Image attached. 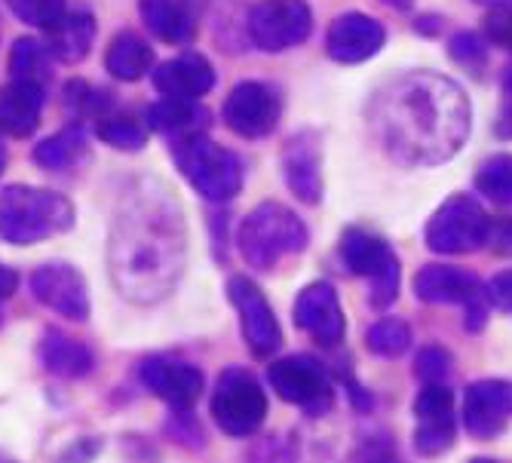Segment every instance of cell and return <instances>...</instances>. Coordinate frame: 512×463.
Listing matches in <instances>:
<instances>
[{
    "label": "cell",
    "instance_id": "cell-1",
    "mask_svg": "<svg viewBox=\"0 0 512 463\" xmlns=\"http://www.w3.org/2000/svg\"><path fill=\"white\" fill-rule=\"evenodd\" d=\"M387 145L408 163H442L470 135V102L445 77L408 74L393 83L381 111Z\"/></svg>",
    "mask_w": 512,
    "mask_h": 463
},
{
    "label": "cell",
    "instance_id": "cell-2",
    "mask_svg": "<svg viewBox=\"0 0 512 463\" xmlns=\"http://www.w3.org/2000/svg\"><path fill=\"white\" fill-rule=\"evenodd\" d=\"M181 264V221L178 215L138 212L117 221L111 246V270L117 286L135 301H154L169 292Z\"/></svg>",
    "mask_w": 512,
    "mask_h": 463
},
{
    "label": "cell",
    "instance_id": "cell-3",
    "mask_svg": "<svg viewBox=\"0 0 512 463\" xmlns=\"http://www.w3.org/2000/svg\"><path fill=\"white\" fill-rule=\"evenodd\" d=\"M74 224V206L53 191L13 184L0 194V240L31 246L46 237L65 234Z\"/></svg>",
    "mask_w": 512,
    "mask_h": 463
},
{
    "label": "cell",
    "instance_id": "cell-4",
    "mask_svg": "<svg viewBox=\"0 0 512 463\" xmlns=\"http://www.w3.org/2000/svg\"><path fill=\"white\" fill-rule=\"evenodd\" d=\"M175 166L191 181V188L212 203L234 200L243 188V163L234 151L215 145L203 132L175 138Z\"/></svg>",
    "mask_w": 512,
    "mask_h": 463
},
{
    "label": "cell",
    "instance_id": "cell-5",
    "mask_svg": "<svg viewBox=\"0 0 512 463\" xmlns=\"http://www.w3.org/2000/svg\"><path fill=\"white\" fill-rule=\"evenodd\" d=\"M307 249L304 221L279 203H261L240 227V252L258 270H273L286 255Z\"/></svg>",
    "mask_w": 512,
    "mask_h": 463
},
{
    "label": "cell",
    "instance_id": "cell-6",
    "mask_svg": "<svg viewBox=\"0 0 512 463\" xmlns=\"http://www.w3.org/2000/svg\"><path fill=\"white\" fill-rule=\"evenodd\" d=\"M212 418L227 436H249L267 418V393L246 368H227L212 393Z\"/></svg>",
    "mask_w": 512,
    "mask_h": 463
},
{
    "label": "cell",
    "instance_id": "cell-7",
    "mask_svg": "<svg viewBox=\"0 0 512 463\" xmlns=\"http://www.w3.org/2000/svg\"><path fill=\"white\" fill-rule=\"evenodd\" d=\"M491 218L473 197H451L427 224V246L439 255H467L485 246Z\"/></svg>",
    "mask_w": 512,
    "mask_h": 463
},
{
    "label": "cell",
    "instance_id": "cell-8",
    "mask_svg": "<svg viewBox=\"0 0 512 463\" xmlns=\"http://www.w3.org/2000/svg\"><path fill=\"white\" fill-rule=\"evenodd\" d=\"M341 255H344V264L356 276H368L371 280V304L387 307L396 298L399 261L378 234H371V230H362V227H350L341 240Z\"/></svg>",
    "mask_w": 512,
    "mask_h": 463
},
{
    "label": "cell",
    "instance_id": "cell-9",
    "mask_svg": "<svg viewBox=\"0 0 512 463\" xmlns=\"http://www.w3.org/2000/svg\"><path fill=\"white\" fill-rule=\"evenodd\" d=\"M313 16L304 0H264L249 16V34L264 53H283L304 43Z\"/></svg>",
    "mask_w": 512,
    "mask_h": 463
},
{
    "label": "cell",
    "instance_id": "cell-10",
    "mask_svg": "<svg viewBox=\"0 0 512 463\" xmlns=\"http://www.w3.org/2000/svg\"><path fill=\"white\" fill-rule=\"evenodd\" d=\"M270 387L279 399H286L307 411H325L332 405V381L325 368L310 356H286L267 368Z\"/></svg>",
    "mask_w": 512,
    "mask_h": 463
},
{
    "label": "cell",
    "instance_id": "cell-11",
    "mask_svg": "<svg viewBox=\"0 0 512 463\" xmlns=\"http://www.w3.org/2000/svg\"><path fill=\"white\" fill-rule=\"evenodd\" d=\"M283 105L279 96L255 80H246L240 86L230 89V96L224 102V123L230 132H237L240 138H264L276 129Z\"/></svg>",
    "mask_w": 512,
    "mask_h": 463
},
{
    "label": "cell",
    "instance_id": "cell-12",
    "mask_svg": "<svg viewBox=\"0 0 512 463\" xmlns=\"http://www.w3.org/2000/svg\"><path fill=\"white\" fill-rule=\"evenodd\" d=\"M227 292L234 307L240 310V326H243V338L249 350L261 359L276 353L279 344H283V332H279V322L267 298L261 295V289L252 280H246V276H234V280L227 283Z\"/></svg>",
    "mask_w": 512,
    "mask_h": 463
},
{
    "label": "cell",
    "instance_id": "cell-13",
    "mask_svg": "<svg viewBox=\"0 0 512 463\" xmlns=\"http://www.w3.org/2000/svg\"><path fill=\"white\" fill-rule=\"evenodd\" d=\"M31 292L43 307L56 310L59 316H68V319H77V322H83L89 316L86 283L71 264L56 261V264L37 267L31 273Z\"/></svg>",
    "mask_w": 512,
    "mask_h": 463
},
{
    "label": "cell",
    "instance_id": "cell-14",
    "mask_svg": "<svg viewBox=\"0 0 512 463\" xmlns=\"http://www.w3.org/2000/svg\"><path fill=\"white\" fill-rule=\"evenodd\" d=\"M512 421V381H476L463 396V424L476 439H494Z\"/></svg>",
    "mask_w": 512,
    "mask_h": 463
},
{
    "label": "cell",
    "instance_id": "cell-15",
    "mask_svg": "<svg viewBox=\"0 0 512 463\" xmlns=\"http://www.w3.org/2000/svg\"><path fill=\"white\" fill-rule=\"evenodd\" d=\"M142 384L166 405L188 411L203 393V372L191 362L154 356L142 362Z\"/></svg>",
    "mask_w": 512,
    "mask_h": 463
},
{
    "label": "cell",
    "instance_id": "cell-16",
    "mask_svg": "<svg viewBox=\"0 0 512 463\" xmlns=\"http://www.w3.org/2000/svg\"><path fill=\"white\" fill-rule=\"evenodd\" d=\"M295 322L322 347H335L344 338V310L329 283L307 286L295 301Z\"/></svg>",
    "mask_w": 512,
    "mask_h": 463
},
{
    "label": "cell",
    "instance_id": "cell-17",
    "mask_svg": "<svg viewBox=\"0 0 512 463\" xmlns=\"http://www.w3.org/2000/svg\"><path fill=\"white\" fill-rule=\"evenodd\" d=\"M387 34L384 25L362 13H344L332 22L329 34H325V50L341 65H356L375 56L384 46Z\"/></svg>",
    "mask_w": 512,
    "mask_h": 463
},
{
    "label": "cell",
    "instance_id": "cell-18",
    "mask_svg": "<svg viewBox=\"0 0 512 463\" xmlns=\"http://www.w3.org/2000/svg\"><path fill=\"white\" fill-rule=\"evenodd\" d=\"M414 295L427 304H473L479 298V280L467 270L430 264L414 276Z\"/></svg>",
    "mask_w": 512,
    "mask_h": 463
},
{
    "label": "cell",
    "instance_id": "cell-19",
    "mask_svg": "<svg viewBox=\"0 0 512 463\" xmlns=\"http://www.w3.org/2000/svg\"><path fill=\"white\" fill-rule=\"evenodd\" d=\"M154 86L163 92V96L200 99L215 86V71L203 56L188 53V56H178V59L160 65L154 71Z\"/></svg>",
    "mask_w": 512,
    "mask_h": 463
},
{
    "label": "cell",
    "instance_id": "cell-20",
    "mask_svg": "<svg viewBox=\"0 0 512 463\" xmlns=\"http://www.w3.org/2000/svg\"><path fill=\"white\" fill-rule=\"evenodd\" d=\"M43 92L46 86L28 80H13L10 86L0 89V132L13 138L31 135L40 123Z\"/></svg>",
    "mask_w": 512,
    "mask_h": 463
},
{
    "label": "cell",
    "instance_id": "cell-21",
    "mask_svg": "<svg viewBox=\"0 0 512 463\" xmlns=\"http://www.w3.org/2000/svg\"><path fill=\"white\" fill-rule=\"evenodd\" d=\"M286 181L301 203H319L322 178H319V142L313 132H301L286 145L283 154Z\"/></svg>",
    "mask_w": 512,
    "mask_h": 463
},
{
    "label": "cell",
    "instance_id": "cell-22",
    "mask_svg": "<svg viewBox=\"0 0 512 463\" xmlns=\"http://www.w3.org/2000/svg\"><path fill=\"white\" fill-rule=\"evenodd\" d=\"M138 13L163 43H191L197 34L194 0H138Z\"/></svg>",
    "mask_w": 512,
    "mask_h": 463
},
{
    "label": "cell",
    "instance_id": "cell-23",
    "mask_svg": "<svg viewBox=\"0 0 512 463\" xmlns=\"http://www.w3.org/2000/svg\"><path fill=\"white\" fill-rule=\"evenodd\" d=\"M96 40V19L89 13H62L46 28V46L59 62H83Z\"/></svg>",
    "mask_w": 512,
    "mask_h": 463
},
{
    "label": "cell",
    "instance_id": "cell-24",
    "mask_svg": "<svg viewBox=\"0 0 512 463\" xmlns=\"http://www.w3.org/2000/svg\"><path fill=\"white\" fill-rule=\"evenodd\" d=\"M40 362L46 372L59 378H83L92 372V350L62 332H50L40 344Z\"/></svg>",
    "mask_w": 512,
    "mask_h": 463
},
{
    "label": "cell",
    "instance_id": "cell-25",
    "mask_svg": "<svg viewBox=\"0 0 512 463\" xmlns=\"http://www.w3.org/2000/svg\"><path fill=\"white\" fill-rule=\"evenodd\" d=\"M105 68L111 71V77L123 80V83H132V80H142L151 68H154V50L151 46L132 34V31H123L111 40L108 53H105Z\"/></svg>",
    "mask_w": 512,
    "mask_h": 463
},
{
    "label": "cell",
    "instance_id": "cell-26",
    "mask_svg": "<svg viewBox=\"0 0 512 463\" xmlns=\"http://www.w3.org/2000/svg\"><path fill=\"white\" fill-rule=\"evenodd\" d=\"M148 126L163 132V135H194V132H203L209 114L197 105V99H175V96H166L163 102L151 105L148 114H145Z\"/></svg>",
    "mask_w": 512,
    "mask_h": 463
},
{
    "label": "cell",
    "instance_id": "cell-27",
    "mask_svg": "<svg viewBox=\"0 0 512 463\" xmlns=\"http://www.w3.org/2000/svg\"><path fill=\"white\" fill-rule=\"evenodd\" d=\"M34 160L43 169H53V172H65V169H77L86 160V138L80 132V126L65 129L53 138H46L34 148Z\"/></svg>",
    "mask_w": 512,
    "mask_h": 463
},
{
    "label": "cell",
    "instance_id": "cell-28",
    "mask_svg": "<svg viewBox=\"0 0 512 463\" xmlns=\"http://www.w3.org/2000/svg\"><path fill=\"white\" fill-rule=\"evenodd\" d=\"M50 46H43L40 40L34 37H22L16 40L13 53H10V71H13V80H28V83H37V86H46L53 77L50 71Z\"/></svg>",
    "mask_w": 512,
    "mask_h": 463
},
{
    "label": "cell",
    "instance_id": "cell-29",
    "mask_svg": "<svg viewBox=\"0 0 512 463\" xmlns=\"http://www.w3.org/2000/svg\"><path fill=\"white\" fill-rule=\"evenodd\" d=\"M454 445V408L433 411V414H417V430H414V448L433 457Z\"/></svg>",
    "mask_w": 512,
    "mask_h": 463
},
{
    "label": "cell",
    "instance_id": "cell-30",
    "mask_svg": "<svg viewBox=\"0 0 512 463\" xmlns=\"http://www.w3.org/2000/svg\"><path fill=\"white\" fill-rule=\"evenodd\" d=\"M476 188L497 206H512V154H497L476 172Z\"/></svg>",
    "mask_w": 512,
    "mask_h": 463
},
{
    "label": "cell",
    "instance_id": "cell-31",
    "mask_svg": "<svg viewBox=\"0 0 512 463\" xmlns=\"http://www.w3.org/2000/svg\"><path fill=\"white\" fill-rule=\"evenodd\" d=\"M96 132L105 145L117 151H142L148 145V129L132 117H105Z\"/></svg>",
    "mask_w": 512,
    "mask_h": 463
},
{
    "label": "cell",
    "instance_id": "cell-32",
    "mask_svg": "<svg viewBox=\"0 0 512 463\" xmlns=\"http://www.w3.org/2000/svg\"><path fill=\"white\" fill-rule=\"evenodd\" d=\"M368 350L371 353H378L384 359H396L408 350L411 344V332L402 319H381L375 322V326L368 329Z\"/></svg>",
    "mask_w": 512,
    "mask_h": 463
},
{
    "label": "cell",
    "instance_id": "cell-33",
    "mask_svg": "<svg viewBox=\"0 0 512 463\" xmlns=\"http://www.w3.org/2000/svg\"><path fill=\"white\" fill-rule=\"evenodd\" d=\"M7 7L13 10L16 19L34 28H50L62 13H65V0H7Z\"/></svg>",
    "mask_w": 512,
    "mask_h": 463
},
{
    "label": "cell",
    "instance_id": "cell-34",
    "mask_svg": "<svg viewBox=\"0 0 512 463\" xmlns=\"http://www.w3.org/2000/svg\"><path fill=\"white\" fill-rule=\"evenodd\" d=\"M451 372V356L439 347H427L417 356V378L424 384H433V381H445Z\"/></svg>",
    "mask_w": 512,
    "mask_h": 463
},
{
    "label": "cell",
    "instance_id": "cell-35",
    "mask_svg": "<svg viewBox=\"0 0 512 463\" xmlns=\"http://www.w3.org/2000/svg\"><path fill=\"white\" fill-rule=\"evenodd\" d=\"M485 31H488L491 43L512 53V10L509 7H491V13L485 19Z\"/></svg>",
    "mask_w": 512,
    "mask_h": 463
},
{
    "label": "cell",
    "instance_id": "cell-36",
    "mask_svg": "<svg viewBox=\"0 0 512 463\" xmlns=\"http://www.w3.org/2000/svg\"><path fill=\"white\" fill-rule=\"evenodd\" d=\"M451 53H454V59H457V62L473 65V59H476V62H482L485 46H482V43H479V37H473V34H457V37L451 40Z\"/></svg>",
    "mask_w": 512,
    "mask_h": 463
},
{
    "label": "cell",
    "instance_id": "cell-37",
    "mask_svg": "<svg viewBox=\"0 0 512 463\" xmlns=\"http://www.w3.org/2000/svg\"><path fill=\"white\" fill-rule=\"evenodd\" d=\"M485 246H491L497 255H512V218L491 221Z\"/></svg>",
    "mask_w": 512,
    "mask_h": 463
},
{
    "label": "cell",
    "instance_id": "cell-38",
    "mask_svg": "<svg viewBox=\"0 0 512 463\" xmlns=\"http://www.w3.org/2000/svg\"><path fill=\"white\" fill-rule=\"evenodd\" d=\"M488 295H491V301H494L500 310H509V313H512V270L494 276L491 286H488Z\"/></svg>",
    "mask_w": 512,
    "mask_h": 463
},
{
    "label": "cell",
    "instance_id": "cell-39",
    "mask_svg": "<svg viewBox=\"0 0 512 463\" xmlns=\"http://www.w3.org/2000/svg\"><path fill=\"white\" fill-rule=\"evenodd\" d=\"M16 286H19V273L0 264V301L10 298V295L16 292Z\"/></svg>",
    "mask_w": 512,
    "mask_h": 463
},
{
    "label": "cell",
    "instance_id": "cell-40",
    "mask_svg": "<svg viewBox=\"0 0 512 463\" xmlns=\"http://www.w3.org/2000/svg\"><path fill=\"white\" fill-rule=\"evenodd\" d=\"M479 4H491V7H506L509 0H479Z\"/></svg>",
    "mask_w": 512,
    "mask_h": 463
},
{
    "label": "cell",
    "instance_id": "cell-41",
    "mask_svg": "<svg viewBox=\"0 0 512 463\" xmlns=\"http://www.w3.org/2000/svg\"><path fill=\"white\" fill-rule=\"evenodd\" d=\"M4 166H7V151H4V145H0V172H4Z\"/></svg>",
    "mask_w": 512,
    "mask_h": 463
}]
</instances>
